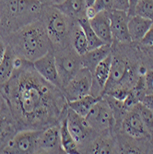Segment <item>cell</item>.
Returning a JSON list of instances; mask_svg holds the SVG:
<instances>
[{"mask_svg": "<svg viewBox=\"0 0 153 154\" xmlns=\"http://www.w3.org/2000/svg\"><path fill=\"white\" fill-rule=\"evenodd\" d=\"M43 130V129H41ZM41 130H20L2 149L1 153L33 154L37 153L38 139Z\"/></svg>", "mask_w": 153, "mask_h": 154, "instance_id": "8", "label": "cell"}, {"mask_svg": "<svg viewBox=\"0 0 153 154\" xmlns=\"http://www.w3.org/2000/svg\"><path fill=\"white\" fill-rule=\"evenodd\" d=\"M7 47H8V45L6 43V41L0 36V64H1V62L3 61V58L5 57Z\"/></svg>", "mask_w": 153, "mask_h": 154, "instance_id": "36", "label": "cell"}, {"mask_svg": "<svg viewBox=\"0 0 153 154\" xmlns=\"http://www.w3.org/2000/svg\"><path fill=\"white\" fill-rule=\"evenodd\" d=\"M101 98V97H100ZM100 98L98 97H94L91 94L86 95L84 97L80 98V99L72 101V102H68L67 105L68 108H70L74 112L83 117H86L88 114L90 113V111L91 110L92 106L99 101Z\"/></svg>", "mask_w": 153, "mask_h": 154, "instance_id": "23", "label": "cell"}, {"mask_svg": "<svg viewBox=\"0 0 153 154\" xmlns=\"http://www.w3.org/2000/svg\"><path fill=\"white\" fill-rule=\"evenodd\" d=\"M97 12L101 11H112L113 10V0H95L92 5Z\"/></svg>", "mask_w": 153, "mask_h": 154, "instance_id": "30", "label": "cell"}, {"mask_svg": "<svg viewBox=\"0 0 153 154\" xmlns=\"http://www.w3.org/2000/svg\"><path fill=\"white\" fill-rule=\"evenodd\" d=\"M66 119L67 128L77 142L79 152L85 153L87 147L99 133L90 127L86 117L78 115L70 108L67 109Z\"/></svg>", "mask_w": 153, "mask_h": 154, "instance_id": "7", "label": "cell"}, {"mask_svg": "<svg viewBox=\"0 0 153 154\" xmlns=\"http://www.w3.org/2000/svg\"><path fill=\"white\" fill-rule=\"evenodd\" d=\"M63 88L83 67L82 57L71 45L54 51ZM63 90V89H62Z\"/></svg>", "mask_w": 153, "mask_h": 154, "instance_id": "6", "label": "cell"}, {"mask_svg": "<svg viewBox=\"0 0 153 154\" xmlns=\"http://www.w3.org/2000/svg\"><path fill=\"white\" fill-rule=\"evenodd\" d=\"M91 85L92 73L87 67L83 66L62 91L68 103L90 94Z\"/></svg>", "mask_w": 153, "mask_h": 154, "instance_id": "10", "label": "cell"}, {"mask_svg": "<svg viewBox=\"0 0 153 154\" xmlns=\"http://www.w3.org/2000/svg\"><path fill=\"white\" fill-rule=\"evenodd\" d=\"M139 65L135 66L126 55L112 50L110 76L103 94L115 88L132 89L140 77L138 74Z\"/></svg>", "mask_w": 153, "mask_h": 154, "instance_id": "5", "label": "cell"}, {"mask_svg": "<svg viewBox=\"0 0 153 154\" xmlns=\"http://www.w3.org/2000/svg\"><path fill=\"white\" fill-rule=\"evenodd\" d=\"M37 153H65L61 143L60 124L51 125V127L41 130L38 139Z\"/></svg>", "mask_w": 153, "mask_h": 154, "instance_id": "13", "label": "cell"}, {"mask_svg": "<svg viewBox=\"0 0 153 154\" xmlns=\"http://www.w3.org/2000/svg\"><path fill=\"white\" fill-rule=\"evenodd\" d=\"M145 48L144 52L146 53L147 57H149L150 59H153V45H149V46H143Z\"/></svg>", "mask_w": 153, "mask_h": 154, "instance_id": "39", "label": "cell"}, {"mask_svg": "<svg viewBox=\"0 0 153 154\" xmlns=\"http://www.w3.org/2000/svg\"><path fill=\"white\" fill-rule=\"evenodd\" d=\"M40 1L44 6H57L61 4L64 0H40Z\"/></svg>", "mask_w": 153, "mask_h": 154, "instance_id": "37", "label": "cell"}, {"mask_svg": "<svg viewBox=\"0 0 153 154\" xmlns=\"http://www.w3.org/2000/svg\"><path fill=\"white\" fill-rule=\"evenodd\" d=\"M5 41L17 57L32 63L53 50L51 41L41 20L26 25Z\"/></svg>", "mask_w": 153, "mask_h": 154, "instance_id": "2", "label": "cell"}, {"mask_svg": "<svg viewBox=\"0 0 153 154\" xmlns=\"http://www.w3.org/2000/svg\"><path fill=\"white\" fill-rule=\"evenodd\" d=\"M139 0H129V10H128V16H133L134 15V10L138 3Z\"/></svg>", "mask_w": 153, "mask_h": 154, "instance_id": "38", "label": "cell"}, {"mask_svg": "<svg viewBox=\"0 0 153 154\" xmlns=\"http://www.w3.org/2000/svg\"><path fill=\"white\" fill-rule=\"evenodd\" d=\"M40 0H0V36L6 40L26 25L40 20Z\"/></svg>", "mask_w": 153, "mask_h": 154, "instance_id": "3", "label": "cell"}, {"mask_svg": "<svg viewBox=\"0 0 153 154\" xmlns=\"http://www.w3.org/2000/svg\"><path fill=\"white\" fill-rule=\"evenodd\" d=\"M80 26L82 27L83 31L85 32L87 41H88V51L89 50H93L95 48H98L102 45H103V42L99 38V36L95 33L93 29L90 26V23L88 19L82 18L78 20Z\"/></svg>", "mask_w": 153, "mask_h": 154, "instance_id": "26", "label": "cell"}, {"mask_svg": "<svg viewBox=\"0 0 153 154\" xmlns=\"http://www.w3.org/2000/svg\"><path fill=\"white\" fill-rule=\"evenodd\" d=\"M136 105L148 133L150 135H153V111L144 106L141 103H138Z\"/></svg>", "mask_w": 153, "mask_h": 154, "instance_id": "28", "label": "cell"}, {"mask_svg": "<svg viewBox=\"0 0 153 154\" xmlns=\"http://www.w3.org/2000/svg\"><path fill=\"white\" fill-rule=\"evenodd\" d=\"M90 127L98 133L111 130L115 127V119L109 104L101 97L86 116Z\"/></svg>", "mask_w": 153, "mask_h": 154, "instance_id": "9", "label": "cell"}, {"mask_svg": "<svg viewBox=\"0 0 153 154\" xmlns=\"http://www.w3.org/2000/svg\"><path fill=\"white\" fill-rule=\"evenodd\" d=\"M15 57L16 54H14L12 49L8 45L3 61L0 64V87L4 85L14 73L15 69H14L13 62Z\"/></svg>", "mask_w": 153, "mask_h": 154, "instance_id": "24", "label": "cell"}, {"mask_svg": "<svg viewBox=\"0 0 153 154\" xmlns=\"http://www.w3.org/2000/svg\"><path fill=\"white\" fill-rule=\"evenodd\" d=\"M112 45H103L98 48L87 51L84 54L81 55L83 66L87 67L91 73H93L96 66L112 53Z\"/></svg>", "mask_w": 153, "mask_h": 154, "instance_id": "19", "label": "cell"}, {"mask_svg": "<svg viewBox=\"0 0 153 154\" xmlns=\"http://www.w3.org/2000/svg\"><path fill=\"white\" fill-rule=\"evenodd\" d=\"M19 131L16 120L6 99L0 91V153Z\"/></svg>", "mask_w": 153, "mask_h": 154, "instance_id": "11", "label": "cell"}, {"mask_svg": "<svg viewBox=\"0 0 153 154\" xmlns=\"http://www.w3.org/2000/svg\"><path fill=\"white\" fill-rule=\"evenodd\" d=\"M136 104L127 112V114L122 119L121 127L124 133L128 137L133 139H142L151 135L148 133L143 123Z\"/></svg>", "mask_w": 153, "mask_h": 154, "instance_id": "12", "label": "cell"}, {"mask_svg": "<svg viewBox=\"0 0 153 154\" xmlns=\"http://www.w3.org/2000/svg\"><path fill=\"white\" fill-rule=\"evenodd\" d=\"M111 63H112V53L105 57L96 66L92 73V85L90 94L94 97H102L104 88L109 79Z\"/></svg>", "mask_w": 153, "mask_h": 154, "instance_id": "16", "label": "cell"}, {"mask_svg": "<svg viewBox=\"0 0 153 154\" xmlns=\"http://www.w3.org/2000/svg\"><path fill=\"white\" fill-rule=\"evenodd\" d=\"M60 136H61L62 147H63V149L65 150V153H67V154L80 153L77 142L75 141L74 137H72V135L70 134V132H69L67 128L66 117L60 123Z\"/></svg>", "mask_w": 153, "mask_h": 154, "instance_id": "25", "label": "cell"}, {"mask_svg": "<svg viewBox=\"0 0 153 154\" xmlns=\"http://www.w3.org/2000/svg\"><path fill=\"white\" fill-rule=\"evenodd\" d=\"M95 2V0H86V4H87V7L89 6H92Z\"/></svg>", "mask_w": 153, "mask_h": 154, "instance_id": "40", "label": "cell"}, {"mask_svg": "<svg viewBox=\"0 0 153 154\" xmlns=\"http://www.w3.org/2000/svg\"><path fill=\"white\" fill-rule=\"evenodd\" d=\"M40 20L51 41L53 51L70 45V31L74 22L54 6L43 5Z\"/></svg>", "mask_w": 153, "mask_h": 154, "instance_id": "4", "label": "cell"}, {"mask_svg": "<svg viewBox=\"0 0 153 154\" xmlns=\"http://www.w3.org/2000/svg\"><path fill=\"white\" fill-rule=\"evenodd\" d=\"M147 93H153V68L148 69L144 75Z\"/></svg>", "mask_w": 153, "mask_h": 154, "instance_id": "31", "label": "cell"}, {"mask_svg": "<svg viewBox=\"0 0 153 154\" xmlns=\"http://www.w3.org/2000/svg\"><path fill=\"white\" fill-rule=\"evenodd\" d=\"M54 7L71 20H78L85 18L87 8L86 0H64L61 4Z\"/></svg>", "mask_w": 153, "mask_h": 154, "instance_id": "21", "label": "cell"}, {"mask_svg": "<svg viewBox=\"0 0 153 154\" xmlns=\"http://www.w3.org/2000/svg\"><path fill=\"white\" fill-rule=\"evenodd\" d=\"M139 103H141L144 106L153 111V93L145 94Z\"/></svg>", "mask_w": 153, "mask_h": 154, "instance_id": "34", "label": "cell"}, {"mask_svg": "<svg viewBox=\"0 0 153 154\" xmlns=\"http://www.w3.org/2000/svg\"><path fill=\"white\" fill-rule=\"evenodd\" d=\"M139 43L142 46H149L153 45V23Z\"/></svg>", "mask_w": 153, "mask_h": 154, "instance_id": "33", "label": "cell"}, {"mask_svg": "<svg viewBox=\"0 0 153 154\" xmlns=\"http://www.w3.org/2000/svg\"><path fill=\"white\" fill-rule=\"evenodd\" d=\"M33 66L36 69V71L44 79L52 83L53 85L60 88L61 90L63 89L62 81L57 70L54 54L53 50L49 51L44 57L35 60L33 62Z\"/></svg>", "mask_w": 153, "mask_h": 154, "instance_id": "15", "label": "cell"}, {"mask_svg": "<svg viewBox=\"0 0 153 154\" xmlns=\"http://www.w3.org/2000/svg\"><path fill=\"white\" fill-rule=\"evenodd\" d=\"M0 91L20 131L44 129L66 116L68 105L63 91L41 77L32 62L24 59Z\"/></svg>", "mask_w": 153, "mask_h": 154, "instance_id": "1", "label": "cell"}, {"mask_svg": "<svg viewBox=\"0 0 153 154\" xmlns=\"http://www.w3.org/2000/svg\"><path fill=\"white\" fill-rule=\"evenodd\" d=\"M70 45L80 55L88 51V41L82 27L78 20H74L70 31Z\"/></svg>", "mask_w": 153, "mask_h": 154, "instance_id": "22", "label": "cell"}, {"mask_svg": "<svg viewBox=\"0 0 153 154\" xmlns=\"http://www.w3.org/2000/svg\"><path fill=\"white\" fill-rule=\"evenodd\" d=\"M113 9L122 10L128 13L129 0H113Z\"/></svg>", "mask_w": 153, "mask_h": 154, "instance_id": "32", "label": "cell"}, {"mask_svg": "<svg viewBox=\"0 0 153 154\" xmlns=\"http://www.w3.org/2000/svg\"><path fill=\"white\" fill-rule=\"evenodd\" d=\"M109 15L114 43L119 45H128L132 43L128 32V13L113 9L110 11Z\"/></svg>", "mask_w": 153, "mask_h": 154, "instance_id": "14", "label": "cell"}, {"mask_svg": "<svg viewBox=\"0 0 153 154\" xmlns=\"http://www.w3.org/2000/svg\"><path fill=\"white\" fill-rule=\"evenodd\" d=\"M152 21L138 15L129 16L128 19V32L132 43L139 42L145 36L147 32L152 25Z\"/></svg>", "mask_w": 153, "mask_h": 154, "instance_id": "20", "label": "cell"}, {"mask_svg": "<svg viewBox=\"0 0 153 154\" xmlns=\"http://www.w3.org/2000/svg\"><path fill=\"white\" fill-rule=\"evenodd\" d=\"M109 13H110L109 11H101L89 21L93 31L103 42V44L112 45L114 43V40L112 35V31H111Z\"/></svg>", "mask_w": 153, "mask_h": 154, "instance_id": "17", "label": "cell"}, {"mask_svg": "<svg viewBox=\"0 0 153 154\" xmlns=\"http://www.w3.org/2000/svg\"><path fill=\"white\" fill-rule=\"evenodd\" d=\"M134 15H138L153 22V0H139L135 8Z\"/></svg>", "mask_w": 153, "mask_h": 154, "instance_id": "27", "label": "cell"}, {"mask_svg": "<svg viewBox=\"0 0 153 154\" xmlns=\"http://www.w3.org/2000/svg\"><path fill=\"white\" fill-rule=\"evenodd\" d=\"M98 12L95 9V8L93 6H89L86 8V11H85V18L88 19L89 20H90L91 19H93Z\"/></svg>", "mask_w": 153, "mask_h": 154, "instance_id": "35", "label": "cell"}, {"mask_svg": "<svg viewBox=\"0 0 153 154\" xmlns=\"http://www.w3.org/2000/svg\"><path fill=\"white\" fill-rule=\"evenodd\" d=\"M130 91V89H127V88H115V89H113L103 94H108L110 96L114 97L115 99L118 100V101H121V102H124L126 100V98L127 97L128 93Z\"/></svg>", "mask_w": 153, "mask_h": 154, "instance_id": "29", "label": "cell"}, {"mask_svg": "<svg viewBox=\"0 0 153 154\" xmlns=\"http://www.w3.org/2000/svg\"><path fill=\"white\" fill-rule=\"evenodd\" d=\"M112 130L99 133L87 147L85 153H116L115 141L111 134Z\"/></svg>", "mask_w": 153, "mask_h": 154, "instance_id": "18", "label": "cell"}]
</instances>
